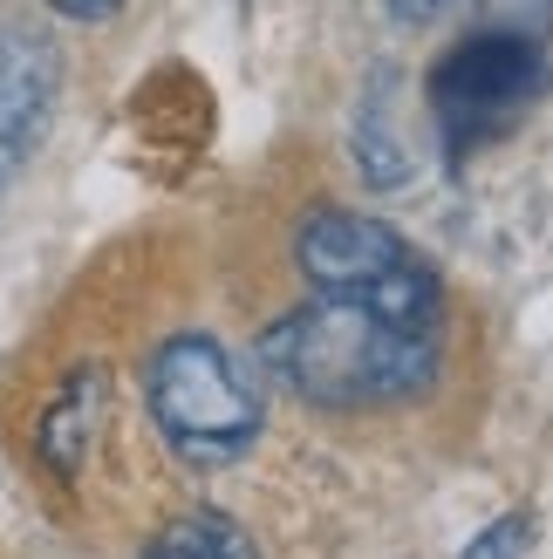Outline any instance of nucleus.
I'll return each mask as SVG.
<instances>
[{"instance_id":"1","label":"nucleus","mask_w":553,"mask_h":559,"mask_svg":"<svg viewBox=\"0 0 553 559\" xmlns=\"http://www.w3.org/2000/svg\"><path fill=\"white\" fill-rule=\"evenodd\" d=\"M260 369L328 409H383L437 376V334L397 328L355 300H308L260 334Z\"/></svg>"},{"instance_id":"2","label":"nucleus","mask_w":553,"mask_h":559,"mask_svg":"<svg viewBox=\"0 0 553 559\" xmlns=\"http://www.w3.org/2000/svg\"><path fill=\"white\" fill-rule=\"evenodd\" d=\"M151 416L164 443L199 464H239L260 437V382L254 369L212 334H172L157 355H151Z\"/></svg>"},{"instance_id":"3","label":"nucleus","mask_w":553,"mask_h":559,"mask_svg":"<svg viewBox=\"0 0 553 559\" xmlns=\"http://www.w3.org/2000/svg\"><path fill=\"white\" fill-rule=\"evenodd\" d=\"M294 260L315 280V294L328 300H355L369 314L437 334V273L410 239H397L383 218L342 212V205H315L294 233Z\"/></svg>"},{"instance_id":"4","label":"nucleus","mask_w":553,"mask_h":559,"mask_svg":"<svg viewBox=\"0 0 553 559\" xmlns=\"http://www.w3.org/2000/svg\"><path fill=\"white\" fill-rule=\"evenodd\" d=\"M540 96H546V55L533 35H513V27L464 35L431 69V117L451 157H472L492 136H506Z\"/></svg>"},{"instance_id":"5","label":"nucleus","mask_w":553,"mask_h":559,"mask_svg":"<svg viewBox=\"0 0 553 559\" xmlns=\"http://www.w3.org/2000/svg\"><path fill=\"white\" fill-rule=\"evenodd\" d=\"M55 90H62L55 48L42 35H0V178H14L42 144Z\"/></svg>"},{"instance_id":"6","label":"nucleus","mask_w":553,"mask_h":559,"mask_svg":"<svg viewBox=\"0 0 553 559\" xmlns=\"http://www.w3.org/2000/svg\"><path fill=\"white\" fill-rule=\"evenodd\" d=\"M103 369H75L69 382H62V396L48 403V416H42V464L55 471V478H75V464L90 457V437H96V424H103Z\"/></svg>"},{"instance_id":"7","label":"nucleus","mask_w":553,"mask_h":559,"mask_svg":"<svg viewBox=\"0 0 553 559\" xmlns=\"http://www.w3.org/2000/svg\"><path fill=\"white\" fill-rule=\"evenodd\" d=\"M144 559H267L239 519L226 512H185L144 546Z\"/></svg>"},{"instance_id":"8","label":"nucleus","mask_w":553,"mask_h":559,"mask_svg":"<svg viewBox=\"0 0 553 559\" xmlns=\"http://www.w3.org/2000/svg\"><path fill=\"white\" fill-rule=\"evenodd\" d=\"M527 546H533V519L513 512V519H492L485 533L464 546V559H527Z\"/></svg>"},{"instance_id":"9","label":"nucleus","mask_w":553,"mask_h":559,"mask_svg":"<svg viewBox=\"0 0 553 559\" xmlns=\"http://www.w3.org/2000/svg\"><path fill=\"white\" fill-rule=\"evenodd\" d=\"M48 8H55V14H69V21H109V14L123 8V0H48Z\"/></svg>"},{"instance_id":"10","label":"nucleus","mask_w":553,"mask_h":559,"mask_svg":"<svg viewBox=\"0 0 553 559\" xmlns=\"http://www.w3.org/2000/svg\"><path fill=\"white\" fill-rule=\"evenodd\" d=\"M458 0H390V14L397 21H437V14H451Z\"/></svg>"}]
</instances>
